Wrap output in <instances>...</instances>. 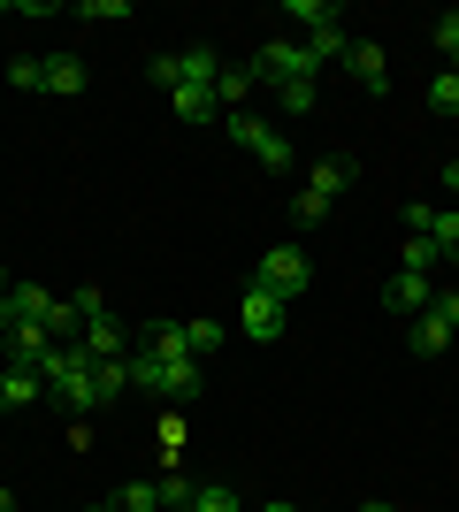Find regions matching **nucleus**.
Returning <instances> with one entry per match:
<instances>
[{
	"instance_id": "obj_1",
	"label": "nucleus",
	"mask_w": 459,
	"mask_h": 512,
	"mask_svg": "<svg viewBox=\"0 0 459 512\" xmlns=\"http://www.w3.org/2000/svg\"><path fill=\"white\" fill-rule=\"evenodd\" d=\"M253 77H261L268 92H284V85H314L322 62H314V46H306V39H268L261 54H253Z\"/></svg>"
},
{
	"instance_id": "obj_2",
	"label": "nucleus",
	"mask_w": 459,
	"mask_h": 512,
	"mask_svg": "<svg viewBox=\"0 0 459 512\" xmlns=\"http://www.w3.org/2000/svg\"><path fill=\"white\" fill-rule=\"evenodd\" d=\"M306 283H314V260L299 253V245H268L261 268H253V291H268V299H306Z\"/></svg>"
},
{
	"instance_id": "obj_3",
	"label": "nucleus",
	"mask_w": 459,
	"mask_h": 512,
	"mask_svg": "<svg viewBox=\"0 0 459 512\" xmlns=\"http://www.w3.org/2000/svg\"><path fill=\"white\" fill-rule=\"evenodd\" d=\"M230 146H245L268 176H291V138L276 123H261V115H245V107H230Z\"/></svg>"
},
{
	"instance_id": "obj_4",
	"label": "nucleus",
	"mask_w": 459,
	"mask_h": 512,
	"mask_svg": "<svg viewBox=\"0 0 459 512\" xmlns=\"http://www.w3.org/2000/svg\"><path fill=\"white\" fill-rule=\"evenodd\" d=\"M284 321H291L284 299H268V291L245 283V299H238V329H245V337H253V344H276V337H284Z\"/></svg>"
},
{
	"instance_id": "obj_5",
	"label": "nucleus",
	"mask_w": 459,
	"mask_h": 512,
	"mask_svg": "<svg viewBox=\"0 0 459 512\" xmlns=\"http://www.w3.org/2000/svg\"><path fill=\"white\" fill-rule=\"evenodd\" d=\"M383 306L414 321V314H429V306H437V283H429V276H414V268H398V276L383 283Z\"/></svg>"
},
{
	"instance_id": "obj_6",
	"label": "nucleus",
	"mask_w": 459,
	"mask_h": 512,
	"mask_svg": "<svg viewBox=\"0 0 459 512\" xmlns=\"http://www.w3.org/2000/svg\"><path fill=\"white\" fill-rule=\"evenodd\" d=\"M153 367H161V398H169V406L207 398V360H153Z\"/></svg>"
},
{
	"instance_id": "obj_7",
	"label": "nucleus",
	"mask_w": 459,
	"mask_h": 512,
	"mask_svg": "<svg viewBox=\"0 0 459 512\" xmlns=\"http://www.w3.org/2000/svg\"><path fill=\"white\" fill-rule=\"evenodd\" d=\"M77 344H85V360H92V367H100V360H131V329H123L115 314L85 321V337H77Z\"/></svg>"
},
{
	"instance_id": "obj_8",
	"label": "nucleus",
	"mask_w": 459,
	"mask_h": 512,
	"mask_svg": "<svg viewBox=\"0 0 459 512\" xmlns=\"http://www.w3.org/2000/svg\"><path fill=\"white\" fill-rule=\"evenodd\" d=\"M345 69H352V85H360V92H391V62H383V46H375V39H352Z\"/></svg>"
},
{
	"instance_id": "obj_9",
	"label": "nucleus",
	"mask_w": 459,
	"mask_h": 512,
	"mask_svg": "<svg viewBox=\"0 0 459 512\" xmlns=\"http://www.w3.org/2000/svg\"><path fill=\"white\" fill-rule=\"evenodd\" d=\"M0 352H8V367H46V352H54V337H46V321H16Z\"/></svg>"
},
{
	"instance_id": "obj_10",
	"label": "nucleus",
	"mask_w": 459,
	"mask_h": 512,
	"mask_svg": "<svg viewBox=\"0 0 459 512\" xmlns=\"http://www.w3.org/2000/svg\"><path fill=\"white\" fill-rule=\"evenodd\" d=\"M39 390H46V375H39V367H0V413L39 406Z\"/></svg>"
},
{
	"instance_id": "obj_11",
	"label": "nucleus",
	"mask_w": 459,
	"mask_h": 512,
	"mask_svg": "<svg viewBox=\"0 0 459 512\" xmlns=\"http://www.w3.org/2000/svg\"><path fill=\"white\" fill-rule=\"evenodd\" d=\"M39 85L54 92V100H77V92H85V62H77V54H46V62H39Z\"/></svg>"
},
{
	"instance_id": "obj_12",
	"label": "nucleus",
	"mask_w": 459,
	"mask_h": 512,
	"mask_svg": "<svg viewBox=\"0 0 459 512\" xmlns=\"http://www.w3.org/2000/svg\"><path fill=\"white\" fill-rule=\"evenodd\" d=\"M314 192H322L329 207L352 192V153H322V161H314Z\"/></svg>"
},
{
	"instance_id": "obj_13",
	"label": "nucleus",
	"mask_w": 459,
	"mask_h": 512,
	"mask_svg": "<svg viewBox=\"0 0 459 512\" xmlns=\"http://www.w3.org/2000/svg\"><path fill=\"white\" fill-rule=\"evenodd\" d=\"M406 337H414V360H437L444 344H452V321H437V306H429V314H414Z\"/></svg>"
},
{
	"instance_id": "obj_14",
	"label": "nucleus",
	"mask_w": 459,
	"mask_h": 512,
	"mask_svg": "<svg viewBox=\"0 0 459 512\" xmlns=\"http://www.w3.org/2000/svg\"><path fill=\"white\" fill-rule=\"evenodd\" d=\"M261 85V77H253V62H222V77H215V100H222V115H230V107H245V92Z\"/></svg>"
},
{
	"instance_id": "obj_15",
	"label": "nucleus",
	"mask_w": 459,
	"mask_h": 512,
	"mask_svg": "<svg viewBox=\"0 0 459 512\" xmlns=\"http://www.w3.org/2000/svg\"><path fill=\"white\" fill-rule=\"evenodd\" d=\"M429 245H437L444 268H459V207H437V222H429Z\"/></svg>"
},
{
	"instance_id": "obj_16",
	"label": "nucleus",
	"mask_w": 459,
	"mask_h": 512,
	"mask_svg": "<svg viewBox=\"0 0 459 512\" xmlns=\"http://www.w3.org/2000/svg\"><path fill=\"white\" fill-rule=\"evenodd\" d=\"M284 23H299V31H322V23H345V16H337V0H284Z\"/></svg>"
},
{
	"instance_id": "obj_17",
	"label": "nucleus",
	"mask_w": 459,
	"mask_h": 512,
	"mask_svg": "<svg viewBox=\"0 0 459 512\" xmlns=\"http://www.w3.org/2000/svg\"><path fill=\"white\" fill-rule=\"evenodd\" d=\"M176 123H215V115H222V100H215V92H176Z\"/></svg>"
},
{
	"instance_id": "obj_18",
	"label": "nucleus",
	"mask_w": 459,
	"mask_h": 512,
	"mask_svg": "<svg viewBox=\"0 0 459 512\" xmlns=\"http://www.w3.org/2000/svg\"><path fill=\"white\" fill-rule=\"evenodd\" d=\"M8 306H16V321H46V306H54V299H46L39 283H8Z\"/></svg>"
},
{
	"instance_id": "obj_19",
	"label": "nucleus",
	"mask_w": 459,
	"mask_h": 512,
	"mask_svg": "<svg viewBox=\"0 0 459 512\" xmlns=\"http://www.w3.org/2000/svg\"><path fill=\"white\" fill-rule=\"evenodd\" d=\"M306 46H314V62H345V23H322V31H306Z\"/></svg>"
},
{
	"instance_id": "obj_20",
	"label": "nucleus",
	"mask_w": 459,
	"mask_h": 512,
	"mask_svg": "<svg viewBox=\"0 0 459 512\" xmlns=\"http://www.w3.org/2000/svg\"><path fill=\"white\" fill-rule=\"evenodd\" d=\"M222 337H230V321H184V344H192V360H207Z\"/></svg>"
},
{
	"instance_id": "obj_21",
	"label": "nucleus",
	"mask_w": 459,
	"mask_h": 512,
	"mask_svg": "<svg viewBox=\"0 0 459 512\" xmlns=\"http://www.w3.org/2000/svg\"><path fill=\"white\" fill-rule=\"evenodd\" d=\"M429 39H437L444 69H452V77H459V16H437V23H429Z\"/></svg>"
},
{
	"instance_id": "obj_22",
	"label": "nucleus",
	"mask_w": 459,
	"mask_h": 512,
	"mask_svg": "<svg viewBox=\"0 0 459 512\" xmlns=\"http://www.w3.org/2000/svg\"><path fill=\"white\" fill-rule=\"evenodd\" d=\"M291 222H299V230H314V222H329V199L314 192V184H306V192L291 199Z\"/></svg>"
},
{
	"instance_id": "obj_23",
	"label": "nucleus",
	"mask_w": 459,
	"mask_h": 512,
	"mask_svg": "<svg viewBox=\"0 0 459 512\" xmlns=\"http://www.w3.org/2000/svg\"><path fill=\"white\" fill-rule=\"evenodd\" d=\"M115 512H161V482H131V490L115 497Z\"/></svg>"
},
{
	"instance_id": "obj_24",
	"label": "nucleus",
	"mask_w": 459,
	"mask_h": 512,
	"mask_svg": "<svg viewBox=\"0 0 459 512\" xmlns=\"http://www.w3.org/2000/svg\"><path fill=\"white\" fill-rule=\"evenodd\" d=\"M85 23H131V0H77Z\"/></svg>"
},
{
	"instance_id": "obj_25",
	"label": "nucleus",
	"mask_w": 459,
	"mask_h": 512,
	"mask_svg": "<svg viewBox=\"0 0 459 512\" xmlns=\"http://www.w3.org/2000/svg\"><path fill=\"white\" fill-rule=\"evenodd\" d=\"M192 497H199V482H184V474H161V512H176V505H192Z\"/></svg>"
},
{
	"instance_id": "obj_26",
	"label": "nucleus",
	"mask_w": 459,
	"mask_h": 512,
	"mask_svg": "<svg viewBox=\"0 0 459 512\" xmlns=\"http://www.w3.org/2000/svg\"><path fill=\"white\" fill-rule=\"evenodd\" d=\"M398 268H414V276H429V268H444V260H437V245H429V237H406V260H398Z\"/></svg>"
},
{
	"instance_id": "obj_27",
	"label": "nucleus",
	"mask_w": 459,
	"mask_h": 512,
	"mask_svg": "<svg viewBox=\"0 0 459 512\" xmlns=\"http://www.w3.org/2000/svg\"><path fill=\"white\" fill-rule=\"evenodd\" d=\"M429 107H437V115H459V77H452V69H437V85H429Z\"/></svg>"
},
{
	"instance_id": "obj_28",
	"label": "nucleus",
	"mask_w": 459,
	"mask_h": 512,
	"mask_svg": "<svg viewBox=\"0 0 459 512\" xmlns=\"http://www.w3.org/2000/svg\"><path fill=\"white\" fill-rule=\"evenodd\" d=\"M8 85L16 92H46L39 85V54H16V62H8Z\"/></svg>"
},
{
	"instance_id": "obj_29",
	"label": "nucleus",
	"mask_w": 459,
	"mask_h": 512,
	"mask_svg": "<svg viewBox=\"0 0 459 512\" xmlns=\"http://www.w3.org/2000/svg\"><path fill=\"white\" fill-rule=\"evenodd\" d=\"M176 451H184V413H161V459H169V467H176Z\"/></svg>"
},
{
	"instance_id": "obj_30",
	"label": "nucleus",
	"mask_w": 459,
	"mask_h": 512,
	"mask_svg": "<svg viewBox=\"0 0 459 512\" xmlns=\"http://www.w3.org/2000/svg\"><path fill=\"white\" fill-rule=\"evenodd\" d=\"M276 100H284V115H306V107H314V85H284Z\"/></svg>"
},
{
	"instance_id": "obj_31",
	"label": "nucleus",
	"mask_w": 459,
	"mask_h": 512,
	"mask_svg": "<svg viewBox=\"0 0 459 512\" xmlns=\"http://www.w3.org/2000/svg\"><path fill=\"white\" fill-rule=\"evenodd\" d=\"M437 321H452V329H459V291H444V299H437Z\"/></svg>"
},
{
	"instance_id": "obj_32",
	"label": "nucleus",
	"mask_w": 459,
	"mask_h": 512,
	"mask_svg": "<svg viewBox=\"0 0 459 512\" xmlns=\"http://www.w3.org/2000/svg\"><path fill=\"white\" fill-rule=\"evenodd\" d=\"M8 329H16V306H8V291H0V344H8Z\"/></svg>"
},
{
	"instance_id": "obj_33",
	"label": "nucleus",
	"mask_w": 459,
	"mask_h": 512,
	"mask_svg": "<svg viewBox=\"0 0 459 512\" xmlns=\"http://www.w3.org/2000/svg\"><path fill=\"white\" fill-rule=\"evenodd\" d=\"M444 192L459 199V153H452V161H444Z\"/></svg>"
},
{
	"instance_id": "obj_34",
	"label": "nucleus",
	"mask_w": 459,
	"mask_h": 512,
	"mask_svg": "<svg viewBox=\"0 0 459 512\" xmlns=\"http://www.w3.org/2000/svg\"><path fill=\"white\" fill-rule=\"evenodd\" d=\"M360 512H398V505H391V497H375V505H360Z\"/></svg>"
},
{
	"instance_id": "obj_35",
	"label": "nucleus",
	"mask_w": 459,
	"mask_h": 512,
	"mask_svg": "<svg viewBox=\"0 0 459 512\" xmlns=\"http://www.w3.org/2000/svg\"><path fill=\"white\" fill-rule=\"evenodd\" d=\"M261 512H299V505H261Z\"/></svg>"
},
{
	"instance_id": "obj_36",
	"label": "nucleus",
	"mask_w": 459,
	"mask_h": 512,
	"mask_svg": "<svg viewBox=\"0 0 459 512\" xmlns=\"http://www.w3.org/2000/svg\"><path fill=\"white\" fill-rule=\"evenodd\" d=\"M0 291H8V268H0Z\"/></svg>"
},
{
	"instance_id": "obj_37",
	"label": "nucleus",
	"mask_w": 459,
	"mask_h": 512,
	"mask_svg": "<svg viewBox=\"0 0 459 512\" xmlns=\"http://www.w3.org/2000/svg\"><path fill=\"white\" fill-rule=\"evenodd\" d=\"M92 512H115V505H92Z\"/></svg>"
},
{
	"instance_id": "obj_38",
	"label": "nucleus",
	"mask_w": 459,
	"mask_h": 512,
	"mask_svg": "<svg viewBox=\"0 0 459 512\" xmlns=\"http://www.w3.org/2000/svg\"><path fill=\"white\" fill-rule=\"evenodd\" d=\"M176 512H192V505H176Z\"/></svg>"
},
{
	"instance_id": "obj_39",
	"label": "nucleus",
	"mask_w": 459,
	"mask_h": 512,
	"mask_svg": "<svg viewBox=\"0 0 459 512\" xmlns=\"http://www.w3.org/2000/svg\"><path fill=\"white\" fill-rule=\"evenodd\" d=\"M452 207H459V199H452Z\"/></svg>"
}]
</instances>
